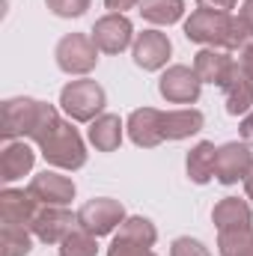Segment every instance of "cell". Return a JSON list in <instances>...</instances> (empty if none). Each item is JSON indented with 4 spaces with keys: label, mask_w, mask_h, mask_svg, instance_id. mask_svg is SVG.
<instances>
[{
    "label": "cell",
    "mask_w": 253,
    "mask_h": 256,
    "mask_svg": "<svg viewBox=\"0 0 253 256\" xmlns=\"http://www.w3.org/2000/svg\"><path fill=\"white\" fill-rule=\"evenodd\" d=\"M104 6H108L110 12H122V15H126V9L140 6V0H104Z\"/></svg>",
    "instance_id": "33"
},
{
    "label": "cell",
    "mask_w": 253,
    "mask_h": 256,
    "mask_svg": "<svg viewBox=\"0 0 253 256\" xmlns=\"http://www.w3.org/2000/svg\"><path fill=\"white\" fill-rule=\"evenodd\" d=\"M214 167H218V149L214 143L208 140H200L185 158V170H188V179L194 185H206L214 179Z\"/></svg>",
    "instance_id": "19"
},
{
    "label": "cell",
    "mask_w": 253,
    "mask_h": 256,
    "mask_svg": "<svg viewBox=\"0 0 253 256\" xmlns=\"http://www.w3.org/2000/svg\"><path fill=\"white\" fill-rule=\"evenodd\" d=\"M244 256H253V254H244Z\"/></svg>",
    "instance_id": "36"
},
{
    "label": "cell",
    "mask_w": 253,
    "mask_h": 256,
    "mask_svg": "<svg viewBox=\"0 0 253 256\" xmlns=\"http://www.w3.org/2000/svg\"><path fill=\"white\" fill-rule=\"evenodd\" d=\"M232 63H236V60L230 57V51H224V48H202V51L194 57V72H196V78H200L202 84L220 86L224 78L230 74Z\"/></svg>",
    "instance_id": "17"
},
{
    "label": "cell",
    "mask_w": 253,
    "mask_h": 256,
    "mask_svg": "<svg viewBox=\"0 0 253 256\" xmlns=\"http://www.w3.org/2000/svg\"><path fill=\"white\" fill-rule=\"evenodd\" d=\"M27 191L39 206H68L74 200V182L54 170H42L30 179Z\"/></svg>",
    "instance_id": "13"
},
{
    "label": "cell",
    "mask_w": 253,
    "mask_h": 256,
    "mask_svg": "<svg viewBox=\"0 0 253 256\" xmlns=\"http://www.w3.org/2000/svg\"><path fill=\"white\" fill-rule=\"evenodd\" d=\"M74 226H78V214H72L66 206H39L30 230L42 244H60Z\"/></svg>",
    "instance_id": "10"
},
{
    "label": "cell",
    "mask_w": 253,
    "mask_h": 256,
    "mask_svg": "<svg viewBox=\"0 0 253 256\" xmlns=\"http://www.w3.org/2000/svg\"><path fill=\"white\" fill-rule=\"evenodd\" d=\"M238 0H196L200 9H212V12H232Z\"/></svg>",
    "instance_id": "30"
},
{
    "label": "cell",
    "mask_w": 253,
    "mask_h": 256,
    "mask_svg": "<svg viewBox=\"0 0 253 256\" xmlns=\"http://www.w3.org/2000/svg\"><path fill=\"white\" fill-rule=\"evenodd\" d=\"M33 230L18 224H3V256H27L33 250Z\"/></svg>",
    "instance_id": "25"
},
{
    "label": "cell",
    "mask_w": 253,
    "mask_h": 256,
    "mask_svg": "<svg viewBox=\"0 0 253 256\" xmlns=\"http://www.w3.org/2000/svg\"><path fill=\"white\" fill-rule=\"evenodd\" d=\"M116 238H126V242H134V244L152 248V244L158 242V230H155V224H152L149 218L134 214V218H126V224L120 226Z\"/></svg>",
    "instance_id": "24"
},
{
    "label": "cell",
    "mask_w": 253,
    "mask_h": 256,
    "mask_svg": "<svg viewBox=\"0 0 253 256\" xmlns=\"http://www.w3.org/2000/svg\"><path fill=\"white\" fill-rule=\"evenodd\" d=\"M126 131L134 146L140 149H155L164 143V110L158 108H137L131 110L126 122Z\"/></svg>",
    "instance_id": "12"
},
{
    "label": "cell",
    "mask_w": 253,
    "mask_h": 256,
    "mask_svg": "<svg viewBox=\"0 0 253 256\" xmlns=\"http://www.w3.org/2000/svg\"><path fill=\"white\" fill-rule=\"evenodd\" d=\"M108 104V92L102 84L80 78V80H68L60 90V108L72 122H92L104 114Z\"/></svg>",
    "instance_id": "3"
},
{
    "label": "cell",
    "mask_w": 253,
    "mask_h": 256,
    "mask_svg": "<svg viewBox=\"0 0 253 256\" xmlns=\"http://www.w3.org/2000/svg\"><path fill=\"white\" fill-rule=\"evenodd\" d=\"M126 224V206L110 196H96L78 208V226L90 236H110L116 226Z\"/></svg>",
    "instance_id": "5"
},
{
    "label": "cell",
    "mask_w": 253,
    "mask_h": 256,
    "mask_svg": "<svg viewBox=\"0 0 253 256\" xmlns=\"http://www.w3.org/2000/svg\"><path fill=\"white\" fill-rule=\"evenodd\" d=\"M170 256H212V250L202 242H196L190 236H182V238H176L170 244Z\"/></svg>",
    "instance_id": "28"
},
{
    "label": "cell",
    "mask_w": 253,
    "mask_h": 256,
    "mask_svg": "<svg viewBox=\"0 0 253 256\" xmlns=\"http://www.w3.org/2000/svg\"><path fill=\"white\" fill-rule=\"evenodd\" d=\"M242 18H244V24L253 30V0H244V6H242V12H238Z\"/></svg>",
    "instance_id": "34"
},
{
    "label": "cell",
    "mask_w": 253,
    "mask_h": 256,
    "mask_svg": "<svg viewBox=\"0 0 253 256\" xmlns=\"http://www.w3.org/2000/svg\"><path fill=\"white\" fill-rule=\"evenodd\" d=\"M212 220L220 230H236V226H253V212L248 206V200L238 196H224L214 208H212Z\"/></svg>",
    "instance_id": "21"
},
{
    "label": "cell",
    "mask_w": 253,
    "mask_h": 256,
    "mask_svg": "<svg viewBox=\"0 0 253 256\" xmlns=\"http://www.w3.org/2000/svg\"><path fill=\"white\" fill-rule=\"evenodd\" d=\"M170 54H173V45H170L167 33H161V30H143V33L134 36L131 57H134V63L140 66L143 72L164 68L167 60H170Z\"/></svg>",
    "instance_id": "11"
},
{
    "label": "cell",
    "mask_w": 253,
    "mask_h": 256,
    "mask_svg": "<svg viewBox=\"0 0 253 256\" xmlns=\"http://www.w3.org/2000/svg\"><path fill=\"white\" fill-rule=\"evenodd\" d=\"M122 134H126V122L116 116V114H102L98 120L90 122V143L98 149V152H116L122 146Z\"/></svg>",
    "instance_id": "18"
},
{
    "label": "cell",
    "mask_w": 253,
    "mask_h": 256,
    "mask_svg": "<svg viewBox=\"0 0 253 256\" xmlns=\"http://www.w3.org/2000/svg\"><path fill=\"white\" fill-rule=\"evenodd\" d=\"M96 254H98L96 236H90L80 226H74L63 242H60V256H96Z\"/></svg>",
    "instance_id": "26"
},
{
    "label": "cell",
    "mask_w": 253,
    "mask_h": 256,
    "mask_svg": "<svg viewBox=\"0 0 253 256\" xmlns=\"http://www.w3.org/2000/svg\"><path fill=\"white\" fill-rule=\"evenodd\" d=\"M220 90H224V102H226L230 116H248L253 110V80L242 68V63H232L230 74L220 84Z\"/></svg>",
    "instance_id": "14"
},
{
    "label": "cell",
    "mask_w": 253,
    "mask_h": 256,
    "mask_svg": "<svg viewBox=\"0 0 253 256\" xmlns=\"http://www.w3.org/2000/svg\"><path fill=\"white\" fill-rule=\"evenodd\" d=\"M57 66L66 74H90L98 66V45L90 33H66L57 42Z\"/></svg>",
    "instance_id": "4"
},
{
    "label": "cell",
    "mask_w": 253,
    "mask_h": 256,
    "mask_svg": "<svg viewBox=\"0 0 253 256\" xmlns=\"http://www.w3.org/2000/svg\"><path fill=\"white\" fill-rule=\"evenodd\" d=\"M39 152L57 170H80L86 164V143L78 134V128L72 126V120L68 122L60 120V126L39 143Z\"/></svg>",
    "instance_id": "2"
},
{
    "label": "cell",
    "mask_w": 253,
    "mask_h": 256,
    "mask_svg": "<svg viewBox=\"0 0 253 256\" xmlns=\"http://www.w3.org/2000/svg\"><path fill=\"white\" fill-rule=\"evenodd\" d=\"M108 256H155L152 248H143V244H134V242H126V238H116L110 242L108 248Z\"/></svg>",
    "instance_id": "29"
},
{
    "label": "cell",
    "mask_w": 253,
    "mask_h": 256,
    "mask_svg": "<svg viewBox=\"0 0 253 256\" xmlns=\"http://www.w3.org/2000/svg\"><path fill=\"white\" fill-rule=\"evenodd\" d=\"M42 104L45 102H36V98H27V96H18V98H6L3 102V140H24L33 134V128L42 116Z\"/></svg>",
    "instance_id": "6"
},
{
    "label": "cell",
    "mask_w": 253,
    "mask_h": 256,
    "mask_svg": "<svg viewBox=\"0 0 253 256\" xmlns=\"http://www.w3.org/2000/svg\"><path fill=\"white\" fill-rule=\"evenodd\" d=\"M218 254L220 256H244L253 254V226H236L218 232Z\"/></svg>",
    "instance_id": "23"
},
{
    "label": "cell",
    "mask_w": 253,
    "mask_h": 256,
    "mask_svg": "<svg viewBox=\"0 0 253 256\" xmlns=\"http://www.w3.org/2000/svg\"><path fill=\"white\" fill-rule=\"evenodd\" d=\"M253 30L244 24L242 15L232 12H212V9H194L185 21V39L208 48H224V51H238L250 45Z\"/></svg>",
    "instance_id": "1"
},
{
    "label": "cell",
    "mask_w": 253,
    "mask_h": 256,
    "mask_svg": "<svg viewBox=\"0 0 253 256\" xmlns=\"http://www.w3.org/2000/svg\"><path fill=\"white\" fill-rule=\"evenodd\" d=\"M140 15L149 24L170 27L185 15V0H140Z\"/></svg>",
    "instance_id": "22"
},
{
    "label": "cell",
    "mask_w": 253,
    "mask_h": 256,
    "mask_svg": "<svg viewBox=\"0 0 253 256\" xmlns=\"http://www.w3.org/2000/svg\"><path fill=\"white\" fill-rule=\"evenodd\" d=\"M92 0H45V6L57 15V18H80L90 9Z\"/></svg>",
    "instance_id": "27"
},
{
    "label": "cell",
    "mask_w": 253,
    "mask_h": 256,
    "mask_svg": "<svg viewBox=\"0 0 253 256\" xmlns=\"http://www.w3.org/2000/svg\"><path fill=\"white\" fill-rule=\"evenodd\" d=\"M244 191H248V200L253 202V170H250V176L244 179Z\"/></svg>",
    "instance_id": "35"
},
{
    "label": "cell",
    "mask_w": 253,
    "mask_h": 256,
    "mask_svg": "<svg viewBox=\"0 0 253 256\" xmlns=\"http://www.w3.org/2000/svg\"><path fill=\"white\" fill-rule=\"evenodd\" d=\"M200 90H202V80L196 78L194 66H170L158 78V92L170 104H194L200 98Z\"/></svg>",
    "instance_id": "8"
},
{
    "label": "cell",
    "mask_w": 253,
    "mask_h": 256,
    "mask_svg": "<svg viewBox=\"0 0 253 256\" xmlns=\"http://www.w3.org/2000/svg\"><path fill=\"white\" fill-rule=\"evenodd\" d=\"M253 170V152L250 146L242 140H232V143H224L218 149V167H214V179L220 185H236V182H244Z\"/></svg>",
    "instance_id": "9"
},
{
    "label": "cell",
    "mask_w": 253,
    "mask_h": 256,
    "mask_svg": "<svg viewBox=\"0 0 253 256\" xmlns=\"http://www.w3.org/2000/svg\"><path fill=\"white\" fill-rule=\"evenodd\" d=\"M36 212H39V202L30 196V191H18V188H3L0 191V218H3V224L33 226Z\"/></svg>",
    "instance_id": "16"
},
{
    "label": "cell",
    "mask_w": 253,
    "mask_h": 256,
    "mask_svg": "<svg viewBox=\"0 0 253 256\" xmlns=\"http://www.w3.org/2000/svg\"><path fill=\"white\" fill-rule=\"evenodd\" d=\"M33 164H36L33 146L24 143V140H9V143L3 146V155H0V179H3L6 185H12V182L24 179V176L33 170Z\"/></svg>",
    "instance_id": "15"
},
{
    "label": "cell",
    "mask_w": 253,
    "mask_h": 256,
    "mask_svg": "<svg viewBox=\"0 0 253 256\" xmlns=\"http://www.w3.org/2000/svg\"><path fill=\"white\" fill-rule=\"evenodd\" d=\"M90 36L102 54H122L128 45H134V24L122 12H108L92 24Z\"/></svg>",
    "instance_id": "7"
},
{
    "label": "cell",
    "mask_w": 253,
    "mask_h": 256,
    "mask_svg": "<svg viewBox=\"0 0 253 256\" xmlns=\"http://www.w3.org/2000/svg\"><path fill=\"white\" fill-rule=\"evenodd\" d=\"M238 63H242V68L248 72V78L253 80V42L242 48V57H238Z\"/></svg>",
    "instance_id": "32"
},
{
    "label": "cell",
    "mask_w": 253,
    "mask_h": 256,
    "mask_svg": "<svg viewBox=\"0 0 253 256\" xmlns=\"http://www.w3.org/2000/svg\"><path fill=\"white\" fill-rule=\"evenodd\" d=\"M206 126V116L196 108H179V110H164V140H185L200 134Z\"/></svg>",
    "instance_id": "20"
},
{
    "label": "cell",
    "mask_w": 253,
    "mask_h": 256,
    "mask_svg": "<svg viewBox=\"0 0 253 256\" xmlns=\"http://www.w3.org/2000/svg\"><path fill=\"white\" fill-rule=\"evenodd\" d=\"M238 134H242V140L248 143V146H253V110L242 120V126H238Z\"/></svg>",
    "instance_id": "31"
}]
</instances>
